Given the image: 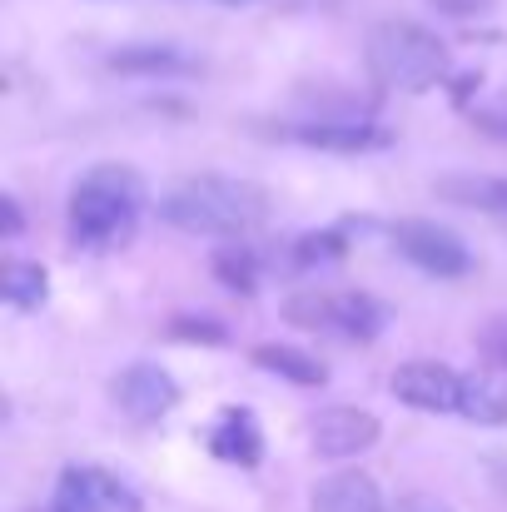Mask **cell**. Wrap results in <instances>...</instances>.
I'll use <instances>...</instances> for the list:
<instances>
[{"label":"cell","instance_id":"1","mask_svg":"<svg viewBox=\"0 0 507 512\" xmlns=\"http://www.w3.org/2000/svg\"><path fill=\"white\" fill-rule=\"evenodd\" d=\"M160 219L204 239H244L269 219V189L234 174H194L160 199Z\"/></svg>","mask_w":507,"mask_h":512},{"label":"cell","instance_id":"2","mask_svg":"<svg viewBox=\"0 0 507 512\" xmlns=\"http://www.w3.org/2000/svg\"><path fill=\"white\" fill-rule=\"evenodd\" d=\"M150 194L130 165H95L70 189V239L80 249H120L135 239Z\"/></svg>","mask_w":507,"mask_h":512},{"label":"cell","instance_id":"3","mask_svg":"<svg viewBox=\"0 0 507 512\" xmlns=\"http://www.w3.org/2000/svg\"><path fill=\"white\" fill-rule=\"evenodd\" d=\"M363 60L383 90H403V95H423L448 75L443 40L433 30H423L418 20H378L368 30Z\"/></svg>","mask_w":507,"mask_h":512},{"label":"cell","instance_id":"4","mask_svg":"<svg viewBox=\"0 0 507 512\" xmlns=\"http://www.w3.org/2000/svg\"><path fill=\"white\" fill-rule=\"evenodd\" d=\"M284 319L299 324V329H314V334H338V339H353V343H368L383 334L388 314L383 304H373L368 294H294L284 304Z\"/></svg>","mask_w":507,"mask_h":512},{"label":"cell","instance_id":"5","mask_svg":"<svg viewBox=\"0 0 507 512\" xmlns=\"http://www.w3.org/2000/svg\"><path fill=\"white\" fill-rule=\"evenodd\" d=\"M393 244H398V254H403L408 264H418V269L433 274V279H463V274L473 269L468 244H463L453 229L433 224V219H398V224H393Z\"/></svg>","mask_w":507,"mask_h":512},{"label":"cell","instance_id":"6","mask_svg":"<svg viewBox=\"0 0 507 512\" xmlns=\"http://www.w3.org/2000/svg\"><path fill=\"white\" fill-rule=\"evenodd\" d=\"M50 508L55 512H140V498L115 473L90 468V463H70L60 473V483H55Z\"/></svg>","mask_w":507,"mask_h":512},{"label":"cell","instance_id":"7","mask_svg":"<svg viewBox=\"0 0 507 512\" xmlns=\"http://www.w3.org/2000/svg\"><path fill=\"white\" fill-rule=\"evenodd\" d=\"M110 398H115V408H120L130 423H160L169 408L179 403V383H174V373H165L160 363H130V368L110 383Z\"/></svg>","mask_w":507,"mask_h":512},{"label":"cell","instance_id":"8","mask_svg":"<svg viewBox=\"0 0 507 512\" xmlns=\"http://www.w3.org/2000/svg\"><path fill=\"white\" fill-rule=\"evenodd\" d=\"M393 398L418 408V413H458L463 403V378L438 363V358H408L398 373H393Z\"/></svg>","mask_w":507,"mask_h":512},{"label":"cell","instance_id":"9","mask_svg":"<svg viewBox=\"0 0 507 512\" xmlns=\"http://www.w3.org/2000/svg\"><path fill=\"white\" fill-rule=\"evenodd\" d=\"M378 433H383L378 418L363 413V408H324V413L309 418V443H314V453L329 458V463L368 453V448L378 443Z\"/></svg>","mask_w":507,"mask_h":512},{"label":"cell","instance_id":"10","mask_svg":"<svg viewBox=\"0 0 507 512\" xmlns=\"http://www.w3.org/2000/svg\"><path fill=\"white\" fill-rule=\"evenodd\" d=\"M209 453L224 458V463H239V468H254L264 458V433L254 423L249 408H224L209 428Z\"/></svg>","mask_w":507,"mask_h":512},{"label":"cell","instance_id":"11","mask_svg":"<svg viewBox=\"0 0 507 512\" xmlns=\"http://www.w3.org/2000/svg\"><path fill=\"white\" fill-rule=\"evenodd\" d=\"M309 512H383V493L368 473H334L314 488Z\"/></svg>","mask_w":507,"mask_h":512},{"label":"cell","instance_id":"12","mask_svg":"<svg viewBox=\"0 0 507 512\" xmlns=\"http://www.w3.org/2000/svg\"><path fill=\"white\" fill-rule=\"evenodd\" d=\"M438 199L507 219V179H493V174H443L438 179Z\"/></svg>","mask_w":507,"mask_h":512},{"label":"cell","instance_id":"13","mask_svg":"<svg viewBox=\"0 0 507 512\" xmlns=\"http://www.w3.org/2000/svg\"><path fill=\"white\" fill-rule=\"evenodd\" d=\"M254 363L264 373H279V378L299 383V388H324L329 383V368L319 358H309L304 348H289V343H259L254 348Z\"/></svg>","mask_w":507,"mask_h":512},{"label":"cell","instance_id":"14","mask_svg":"<svg viewBox=\"0 0 507 512\" xmlns=\"http://www.w3.org/2000/svg\"><path fill=\"white\" fill-rule=\"evenodd\" d=\"M458 413L468 423H483V428H507V383L488 378V373H473L463 378V403Z\"/></svg>","mask_w":507,"mask_h":512},{"label":"cell","instance_id":"15","mask_svg":"<svg viewBox=\"0 0 507 512\" xmlns=\"http://www.w3.org/2000/svg\"><path fill=\"white\" fill-rule=\"evenodd\" d=\"M110 70H120V75H184V70H194V60L179 55L174 45H130V50L110 55Z\"/></svg>","mask_w":507,"mask_h":512},{"label":"cell","instance_id":"16","mask_svg":"<svg viewBox=\"0 0 507 512\" xmlns=\"http://www.w3.org/2000/svg\"><path fill=\"white\" fill-rule=\"evenodd\" d=\"M0 294H5V304H10V309L30 314V309H40V304H45L50 279H45V269H40V264H30V259H10V264L0 269Z\"/></svg>","mask_w":507,"mask_h":512},{"label":"cell","instance_id":"17","mask_svg":"<svg viewBox=\"0 0 507 512\" xmlns=\"http://www.w3.org/2000/svg\"><path fill=\"white\" fill-rule=\"evenodd\" d=\"M214 274L224 289H239V294H254L259 289V259L249 244H224L214 249Z\"/></svg>","mask_w":507,"mask_h":512},{"label":"cell","instance_id":"18","mask_svg":"<svg viewBox=\"0 0 507 512\" xmlns=\"http://www.w3.org/2000/svg\"><path fill=\"white\" fill-rule=\"evenodd\" d=\"M334 259H343V239L338 234H304L294 244V264L299 269H319V264H334Z\"/></svg>","mask_w":507,"mask_h":512},{"label":"cell","instance_id":"19","mask_svg":"<svg viewBox=\"0 0 507 512\" xmlns=\"http://www.w3.org/2000/svg\"><path fill=\"white\" fill-rule=\"evenodd\" d=\"M473 343H478V353L488 358V368H503L507 373V314L483 319V324H478V334H473Z\"/></svg>","mask_w":507,"mask_h":512},{"label":"cell","instance_id":"20","mask_svg":"<svg viewBox=\"0 0 507 512\" xmlns=\"http://www.w3.org/2000/svg\"><path fill=\"white\" fill-rule=\"evenodd\" d=\"M169 334L184 343H224L229 339V329L219 324V319H194V314H184V319H174L169 324Z\"/></svg>","mask_w":507,"mask_h":512},{"label":"cell","instance_id":"21","mask_svg":"<svg viewBox=\"0 0 507 512\" xmlns=\"http://www.w3.org/2000/svg\"><path fill=\"white\" fill-rule=\"evenodd\" d=\"M393 512H453V508L443 498H433V493H408V498H398Z\"/></svg>","mask_w":507,"mask_h":512},{"label":"cell","instance_id":"22","mask_svg":"<svg viewBox=\"0 0 507 512\" xmlns=\"http://www.w3.org/2000/svg\"><path fill=\"white\" fill-rule=\"evenodd\" d=\"M438 10H448V15H483L493 0H433Z\"/></svg>","mask_w":507,"mask_h":512},{"label":"cell","instance_id":"23","mask_svg":"<svg viewBox=\"0 0 507 512\" xmlns=\"http://www.w3.org/2000/svg\"><path fill=\"white\" fill-rule=\"evenodd\" d=\"M0 214H5V239H15V234H20V204H15L10 194L0 199Z\"/></svg>","mask_w":507,"mask_h":512},{"label":"cell","instance_id":"24","mask_svg":"<svg viewBox=\"0 0 507 512\" xmlns=\"http://www.w3.org/2000/svg\"><path fill=\"white\" fill-rule=\"evenodd\" d=\"M224 5H249V0H224Z\"/></svg>","mask_w":507,"mask_h":512},{"label":"cell","instance_id":"25","mask_svg":"<svg viewBox=\"0 0 507 512\" xmlns=\"http://www.w3.org/2000/svg\"><path fill=\"white\" fill-rule=\"evenodd\" d=\"M45 512H55V508H45Z\"/></svg>","mask_w":507,"mask_h":512}]
</instances>
